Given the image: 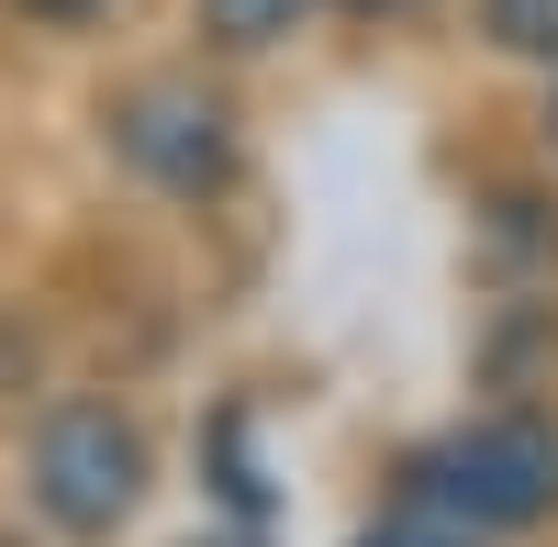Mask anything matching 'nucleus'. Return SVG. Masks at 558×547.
I'll return each instance as SVG.
<instances>
[{"label": "nucleus", "instance_id": "obj_1", "mask_svg": "<svg viewBox=\"0 0 558 547\" xmlns=\"http://www.w3.org/2000/svg\"><path fill=\"white\" fill-rule=\"evenodd\" d=\"M146 481H157L146 425L112 414V402H57V414L34 425L23 491H34V514L57 536H78V547H101V536H123L134 514H146Z\"/></svg>", "mask_w": 558, "mask_h": 547}, {"label": "nucleus", "instance_id": "obj_2", "mask_svg": "<svg viewBox=\"0 0 558 547\" xmlns=\"http://www.w3.org/2000/svg\"><path fill=\"white\" fill-rule=\"evenodd\" d=\"M413 491L458 525H547L558 514V425L547 414H481L413 459Z\"/></svg>", "mask_w": 558, "mask_h": 547}, {"label": "nucleus", "instance_id": "obj_3", "mask_svg": "<svg viewBox=\"0 0 558 547\" xmlns=\"http://www.w3.org/2000/svg\"><path fill=\"white\" fill-rule=\"evenodd\" d=\"M101 123H112V157L146 179V191H168V202H213L223 179H235V112H223V89L179 78V68L112 89Z\"/></svg>", "mask_w": 558, "mask_h": 547}, {"label": "nucleus", "instance_id": "obj_4", "mask_svg": "<svg viewBox=\"0 0 558 547\" xmlns=\"http://www.w3.org/2000/svg\"><path fill=\"white\" fill-rule=\"evenodd\" d=\"M313 12L324 0H202V34L223 45V57H268V45H291Z\"/></svg>", "mask_w": 558, "mask_h": 547}, {"label": "nucleus", "instance_id": "obj_5", "mask_svg": "<svg viewBox=\"0 0 558 547\" xmlns=\"http://www.w3.org/2000/svg\"><path fill=\"white\" fill-rule=\"evenodd\" d=\"M481 45L525 57V68H558V0H481Z\"/></svg>", "mask_w": 558, "mask_h": 547}, {"label": "nucleus", "instance_id": "obj_6", "mask_svg": "<svg viewBox=\"0 0 558 547\" xmlns=\"http://www.w3.org/2000/svg\"><path fill=\"white\" fill-rule=\"evenodd\" d=\"M357 547H470V536H458V525H436V514H402V525L357 536Z\"/></svg>", "mask_w": 558, "mask_h": 547}, {"label": "nucleus", "instance_id": "obj_7", "mask_svg": "<svg viewBox=\"0 0 558 547\" xmlns=\"http://www.w3.org/2000/svg\"><path fill=\"white\" fill-rule=\"evenodd\" d=\"M12 12H23V23H45V34H78V23H101L112 0H12Z\"/></svg>", "mask_w": 558, "mask_h": 547}, {"label": "nucleus", "instance_id": "obj_8", "mask_svg": "<svg viewBox=\"0 0 558 547\" xmlns=\"http://www.w3.org/2000/svg\"><path fill=\"white\" fill-rule=\"evenodd\" d=\"M336 12H368V23H402V12H425V0H336Z\"/></svg>", "mask_w": 558, "mask_h": 547}, {"label": "nucleus", "instance_id": "obj_9", "mask_svg": "<svg viewBox=\"0 0 558 547\" xmlns=\"http://www.w3.org/2000/svg\"><path fill=\"white\" fill-rule=\"evenodd\" d=\"M547 134H558V101H547Z\"/></svg>", "mask_w": 558, "mask_h": 547}]
</instances>
